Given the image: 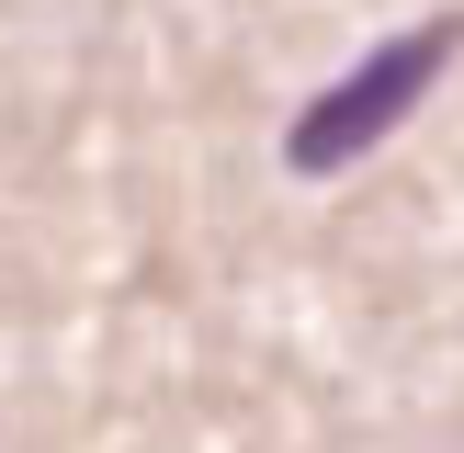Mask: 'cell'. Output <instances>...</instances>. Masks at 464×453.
I'll use <instances>...</instances> for the list:
<instances>
[{"instance_id": "obj_1", "label": "cell", "mask_w": 464, "mask_h": 453, "mask_svg": "<svg viewBox=\"0 0 464 453\" xmlns=\"http://www.w3.org/2000/svg\"><path fill=\"white\" fill-rule=\"evenodd\" d=\"M464 57V12H442V23H408L397 45H374L362 68H340L329 91H317L306 113H295V136H284V159L306 181H329V170H352V159H374L385 136L408 125V113L430 102V80Z\"/></svg>"}]
</instances>
